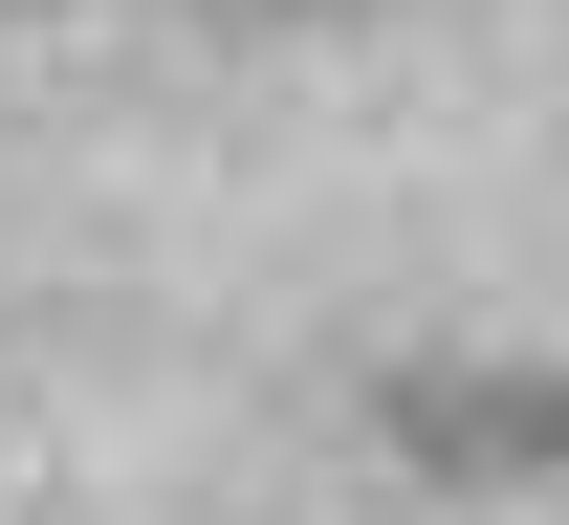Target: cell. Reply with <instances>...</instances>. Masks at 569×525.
Here are the masks:
<instances>
[]
</instances>
